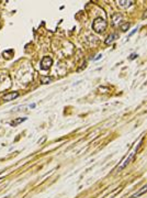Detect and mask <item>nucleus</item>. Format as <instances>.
<instances>
[{"label":"nucleus","instance_id":"obj_1","mask_svg":"<svg viewBox=\"0 0 147 198\" xmlns=\"http://www.w3.org/2000/svg\"><path fill=\"white\" fill-rule=\"evenodd\" d=\"M107 26H108V22L105 21V19L101 18V17H98V18L94 19V21L92 23V29L97 33H101L105 31Z\"/></svg>","mask_w":147,"mask_h":198},{"label":"nucleus","instance_id":"obj_2","mask_svg":"<svg viewBox=\"0 0 147 198\" xmlns=\"http://www.w3.org/2000/svg\"><path fill=\"white\" fill-rule=\"evenodd\" d=\"M140 143H142V142H140ZM140 144L137 145L136 150H135V151H134V152H132V153H131V154L129 155V158H126L125 161H124V162H123L122 164H121V165L118 166V172H120V171H122L123 169H125L126 166H127V165H129V163L132 162L133 158H135V153H136V151H137V150H138V148H140Z\"/></svg>","mask_w":147,"mask_h":198},{"label":"nucleus","instance_id":"obj_3","mask_svg":"<svg viewBox=\"0 0 147 198\" xmlns=\"http://www.w3.org/2000/svg\"><path fill=\"white\" fill-rule=\"evenodd\" d=\"M53 64V60L50 56H45L43 57L42 62H41V68L44 69V71H47V69L50 68V66Z\"/></svg>","mask_w":147,"mask_h":198},{"label":"nucleus","instance_id":"obj_4","mask_svg":"<svg viewBox=\"0 0 147 198\" xmlns=\"http://www.w3.org/2000/svg\"><path fill=\"white\" fill-rule=\"evenodd\" d=\"M18 97H19V93H17V91H13V93H7L6 95L2 96V100L11 101V100H13V99H15V98H18Z\"/></svg>","mask_w":147,"mask_h":198},{"label":"nucleus","instance_id":"obj_5","mask_svg":"<svg viewBox=\"0 0 147 198\" xmlns=\"http://www.w3.org/2000/svg\"><path fill=\"white\" fill-rule=\"evenodd\" d=\"M118 38V33H111V34H109V35L107 36V39H105V41H104V43L107 44V45H110V44L113 43Z\"/></svg>","mask_w":147,"mask_h":198},{"label":"nucleus","instance_id":"obj_6","mask_svg":"<svg viewBox=\"0 0 147 198\" xmlns=\"http://www.w3.org/2000/svg\"><path fill=\"white\" fill-rule=\"evenodd\" d=\"M122 15L121 13H114V15H112V24L113 25H118V23L121 24L122 23Z\"/></svg>","mask_w":147,"mask_h":198},{"label":"nucleus","instance_id":"obj_7","mask_svg":"<svg viewBox=\"0 0 147 198\" xmlns=\"http://www.w3.org/2000/svg\"><path fill=\"white\" fill-rule=\"evenodd\" d=\"M116 4H118V6L121 8H123V9H126V8L131 7L133 4V1H129V0H118V1H116Z\"/></svg>","mask_w":147,"mask_h":198},{"label":"nucleus","instance_id":"obj_8","mask_svg":"<svg viewBox=\"0 0 147 198\" xmlns=\"http://www.w3.org/2000/svg\"><path fill=\"white\" fill-rule=\"evenodd\" d=\"M146 188H147L146 186H143V187H142V189H140V191H136L135 194L132 195V196H131L129 198H138V197H140L142 195H144L145 193H146Z\"/></svg>","mask_w":147,"mask_h":198},{"label":"nucleus","instance_id":"obj_9","mask_svg":"<svg viewBox=\"0 0 147 198\" xmlns=\"http://www.w3.org/2000/svg\"><path fill=\"white\" fill-rule=\"evenodd\" d=\"M120 26H121V30H122L123 32H126L129 28V22H123V23L120 24Z\"/></svg>","mask_w":147,"mask_h":198},{"label":"nucleus","instance_id":"obj_10","mask_svg":"<svg viewBox=\"0 0 147 198\" xmlns=\"http://www.w3.org/2000/svg\"><path fill=\"white\" fill-rule=\"evenodd\" d=\"M28 118H18L17 120H15V121H12V122L10 123L11 126H18V124H20L21 122H23V121H25Z\"/></svg>","mask_w":147,"mask_h":198},{"label":"nucleus","instance_id":"obj_11","mask_svg":"<svg viewBox=\"0 0 147 198\" xmlns=\"http://www.w3.org/2000/svg\"><path fill=\"white\" fill-rule=\"evenodd\" d=\"M52 80L50 79V77H42L41 78V82H42V84H48Z\"/></svg>","mask_w":147,"mask_h":198},{"label":"nucleus","instance_id":"obj_12","mask_svg":"<svg viewBox=\"0 0 147 198\" xmlns=\"http://www.w3.org/2000/svg\"><path fill=\"white\" fill-rule=\"evenodd\" d=\"M135 57H136V54H133V55H131V57L129 58H131V60H134Z\"/></svg>","mask_w":147,"mask_h":198},{"label":"nucleus","instance_id":"obj_13","mask_svg":"<svg viewBox=\"0 0 147 198\" xmlns=\"http://www.w3.org/2000/svg\"><path fill=\"white\" fill-rule=\"evenodd\" d=\"M4 198H7V197H4Z\"/></svg>","mask_w":147,"mask_h":198}]
</instances>
